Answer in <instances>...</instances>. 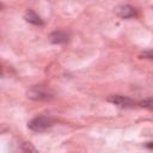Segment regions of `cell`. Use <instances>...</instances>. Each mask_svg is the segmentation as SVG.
<instances>
[{
	"instance_id": "obj_1",
	"label": "cell",
	"mask_w": 153,
	"mask_h": 153,
	"mask_svg": "<svg viewBox=\"0 0 153 153\" xmlns=\"http://www.w3.org/2000/svg\"><path fill=\"white\" fill-rule=\"evenodd\" d=\"M53 124H54L53 118L48 116H37L27 123V127L33 131H45L49 128H51Z\"/></svg>"
},
{
	"instance_id": "obj_2",
	"label": "cell",
	"mask_w": 153,
	"mask_h": 153,
	"mask_svg": "<svg viewBox=\"0 0 153 153\" xmlns=\"http://www.w3.org/2000/svg\"><path fill=\"white\" fill-rule=\"evenodd\" d=\"M27 97L31 99H35V100H47L53 97V92L48 87L38 85V86H32L29 90Z\"/></svg>"
},
{
	"instance_id": "obj_3",
	"label": "cell",
	"mask_w": 153,
	"mask_h": 153,
	"mask_svg": "<svg viewBox=\"0 0 153 153\" xmlns=\"http://www.w3.org/2000/svg\"><path fill=\"white\" fill-rule=\"evenodd\" d=\"M108 100L120 108H131L135 103L133 99L128 98V97H124V96H121V94H112L108 98Z\"/></svg>"
},
{
	"instance_id": "obj_4",
	"label": "cell",
	"mask_w": 153,
	"mask_h": 153,
	"mask_svg": "<svg viewBox=\"0 0 153 153\" xmlns=\"http://www.w3.org/2000/svg\"><path fill=\"white\" fill-rule=\"evenodd\" d=\"M116 13L121 18H131V17H134L136 14V10L130 5H122V6L117 7Z\"/></svg>"
},
{
	"instance_id": "obj_5",
	"label": "cell",
	"mask_w": 153,
	"mask_h": 153,
	"mask_svg": "<svg viewBox=\"0 0 153 153\" xmlns=\"http://www.w3.org/2000/svg\"><path fill=\"white\" fill-rule=\"evenodd\" d=\"M24 18L27 23L33 24V25H43V20L41 19V17L32 10H27L24 14Z\"/></svg>"
},
{
	"instance_id": "obj_6",
	"label": "cell",
	"mask_w": 153,
	"mask_h": 153,
	"mask_svg": "<svg viewBox=\"0 0 153 153\" xmlns=\"http://www.w3.org/2000/svg\"><path fill=\"white\" fill-rule=\"evenodd\" d=\"M68 41V33H66L65 31H54L50 35V42L55 43V44H60V43H66Z\"/></svg>"
},
{
	"instance_id": "obj_7",
	"label": "cell",
	"mask_w": 153,
	"mask_h": 153,
	"mask_svg": "<svg viewBox=\"0 0 153 153\" xmlns=\"http://www.w3.org/2000/svg\"><path fill=\"white\" fill-rule=\"evenodd\" d=\"M140 105H141L142 108L152 109V105H153V100H152V98H147V99H145L143 102H141V103H140Z\"/></svg>"
},
{
	"instance_id": "obj_8",
	"label": "cell",
	"mask_w": 153,
	"mask_h": 153,
	"mask_svg": "<svg viewBox=\"0 0 153 153\" xmlns=\"http://www.w3.org/2000/svg\"><path fill=\"white\" fill-rule=\"evenodd\" d=\"M145 55H146V56H147L148 59H151V57H152V53H151V51H147V53H143V56H145Z\"/></svg>"
},
{
	"instance_id": "obj_9",
	"label": "cell",
	"mask_w": 153,
	"mask_h": 153,
	"mask_svg": "<svg viewBox=\"0 0 153 153\" xmlns=\"http://www.w3.org/2000/svg\"><path fill=\"white\" fill-rule=\"evenodd\" d=\"M2 74V69H1V67H0V75Z\"/></svg>"
},
{
	"instance_id": "obj_10",
	"label": "cell",
	"mask_w": 153,
	"mask_h": 153,
	"mask_svg": "<svg viewBox=\"0 0 153 153\" xmlns=\"http://www.w3.org/2000/svg\"><path fill=\"white\" fill-rule=\"evenodd\" d=\"M1 8H2V4L0 2V10H1Z\"/></svg>"
}]
</instances>
